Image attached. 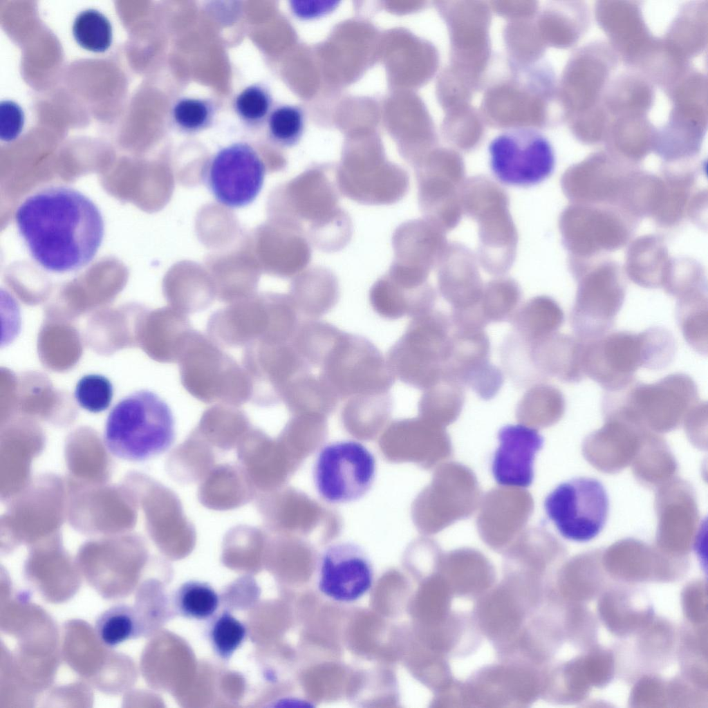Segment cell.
<instances>
[{"mask_svg": "<svg viewBox=\"0 0 708 708\" xmlns=\"http://www.w3.org/2000/svg\"><path fill=\"white\" fill-rule=\"evenodd\" d=\"M15 220L32 259L54 273L75 272L95 259L104 239L100 210L68 186L46 187L27 197Z\"/></svg>", "mask_w": 708, "mask_h": 708, "instance_id": "6da1fadb", "label": "cell"}, {"mask_svg": "<svg viewBox=\"0 0 708 708\" xmlns=\"http://www.w3.org/2000/svg\"><path fill=\"white\" fill-rule=\"evenodd\" d=\"M175 438L173 413L167 402L148 390L120 399L106 418L104 442L115 457L142 462L165 452Z\"/></svg>", "mask_w": 708, "mask_h": 708, "instance_id": "7a4b0ae2", "label": "cell"}, {"mask_svg": "<svg viewBox=\"0 0 708 708\" xmlns=\"http://www.w3.org/2000/svg\"><path fill=\"white\" fill-rule=\"evenodd\" d=\"M460 201L463 214L478 226V263L492 275H504L512 267L518 245L508 194L491 178L477 175L465 180Z\"/></svg>", "mask_w": 708, "mask_h": 708, "instance_id": "3957f363", "label": "cell"}, {"mask_svg": "<svg viewBox=\"0 0 708 708\" xmlns=\"http://www.w3.org/2000/svg\"><path fill=\"white\" fill-rule=\"evenodd\" d=\"M178 362L183 386L200 401L239 407L251 400L245 369L209 335L194 330Z\"/></svg>", "mask_w": 708, "mask_h": 708, "instance_id": "277c9868", "label": "cell"}, {"mask_svg": "<svg viewBox=\"0 0 708 708\" xmlns=\"http://www.w3.org/2000/svg\"><path fill=\"white\" fill-rule=\"evenodd\" d=\"M451 330L449 316L442 311L413 317L386 354L395 378L422 391L435 384L443 375Z\"/></svg>", "mask_w": 708, "mask_h": 708, "instance_id": "5b68a950", "label": "cell"}, {"mask_svg": "<svg viewBox=\"0 0 708 708\" xmlns=\"http://www.w3.org/2000/svg\"><path fill=\"white\" fill-rule=\"evenodd\" d=\"M319 376L339 401L390 391L395 376L386 358L367 338L341 331L326 353Z\"/></svg>", "mask_w": 708, "mask_h": 708, "instance_id": "8992f818", "label": "cell"}, {"mask_svg": "<svg viewBox=\"0 0 708 708\" xmlns=\"http://www.w3.org/2000/svg\"><path fill=\"white\" fill-rule=\"evenodd\" d=\"M298 322L292 301L281 296L266 304H240L221 309L211 316L207 330L221 346L246 347L259 340L288 337Z\"/></svg>", "mask_w": 708, "mask_h": 708, "instance_id": "52a82bcc", "label": "cell"}, {"mask_svg": "<svg viewBox=\"0 0 708 708\" xmlns=\"http://www.w3.org/2000/svg\"><path fill=\"white\" fill-rule=\"evenodd\" d=\"M376 460L362 442L354 440L330 442L322 447L313 469L319 496L330 504H344L362 499L375 478Z\"/></svg>", "mask_w": 708, "mask_h": 708, "instance_id": "ba28073f", "label": "cell"}, {"mask_svg": "<svg viewBox=\"0 0 708 708\" xmlns=\"http://www.w3.org/2000/svg\"><path fill=\"white\" fill-rule=\"evenodd\" d=\"M490 166L495 178L510 186L538 185L553 172L555 157L548 138L527 127L507 129L496 136L488 147Z\"/></svg>", "mask_w": 708, "mask_h": 708, "instance_id": "9c48e42d", "label": "cell"}, {"mask_svg": "<svg viewBox=\"0 0 708 708\" xmlns=\"http://www.w3.org/2000/svg\"><path fill=\"white\" fill-rule=\"evenodd\" d=\"M544 509L563 538L586 542L604 528L609 501L599 480L577 477L560 483L550 492L545 499Z\"/></svg>", "mask_w": 708, "mask_h": 708, "instance_id": "30bf717a", "label": "cell"}, {"mask_svg": "<svg viewBox=\"0 0 708 708\" xmlns=\"http://www.w3.org/2000/svg\"><path fill=\"white\" fill-rule=\"evenodd\" d=\"M266 167L256 150L236 142L218 151L208 162L204 180L214 198L228 208L251 204L261 192Z\"/></svg>", "mask_w": 708, "mask_h": 708, "instance_id": "8fae6325", "label": "cell"}, {"mask_svg": "<svg viewBox=\"0 0 708 708\" xmlns=\"http://www.w3.org/2000/svg\"><path fill=\"white\" fill-rule=\"evenodd\" d=\"M416 176L424 218L445 232L454 229L463 214L460 190L466 178L460 158L449 154L437 157L419 165Z\"/></svg>", "mask_w": 708, "mask_h": 708, "instance_id": "7c38bea8", "label": "cell"}, {"mask_svg": "<svg viewBox=\"0 0 708 708\" xmlns=\"http://www.w3.org/2000/svg\"><path fill=\"white\" fill-rule=\"evenodd\" d=\"M581 363L584 376L606 392L625 389L635 381V373L642 367L640 333L608 332L584 340Z\"/></svg>", "mask_w": 708, "mask_h": 708, "instance_id": "4fadbf2b", "label": "cell"}, {"mask_svg": "<svg viewBox=\"0 0 708 708\" xmlns=\"http://www.w3.org/2000/svg\"><path fill=\"white\" fill-rule=\"evenodd\" d=\"M445 233L425 218L402 223L393 236L394 260L389 272L412 286L428 283L447 246Z\"/></svg>", "mask_w": 708, "mask_h": 708, "instance_id": "5bb4252c", "label": "cell"}, {"mask_svg": "<svg viewBox=\"0 0 708 708\" xmlns=\"http://www.w3.org/2000/svg\"><path fill=\"white\" fill-rule=\"evenodd\" d=\"M371 559L360 545L340 541L328 546L319 559L317 584L329 599L349 603L362 597L373 582Z\"/></svg>", "mask_w": 708, "mask_h": 708, "instance_id": "9a60e30c", "label": "cell"}, {"mask_svg": "<svg viewBox=\"0 0 708 708\" xmlns=\"http://www.w3.org/2000/svg\"><path fill=\"white\" fill-rule=\"evenodd\" d=\"M624 297V287L615 272L581 278L570 316L575 336L590 340L610 332Z\"/></svg>", "mask_w": 708, "mask_h": 708, "instance_id": "2e32d148", "label": "cell"}, {"mask_svg": "<svg viewBox=\"0 0 708 708\" xmlns=\"http://www.w3.org/2000/svg\"><path fill=\"white\" fill-rule=\"evenodd\" d=\"M604 402L625 411L675 418L699 401L696 383L688 375L676 373L653 383L634 381L625 389L606 392Z\"/></svg>", "mask_w": 708, "mask_h": 708, "instance_id": "e0dca14e", "label": "cell"}, {"mask_svg": "<svg viewBox=\"0 0 708 708\" xmlns=\"http://www.w3.org/2000/svg\"><path fill=\"white\" fill-rule=\"evenodd\" d=\"M499 446L492 472L503 486L528 487L534 478L533 463L544 440L539 431L524 424L507 425L498 432Z\"/></svg>", "mask_w": 708, "mask_h": 708, "instance_id": "ac0fdd59", "label": "cell"}, {"mask_svg": "<svg viewBox=\"0 0 708 708\" xmlns=\"http://www.w3.org/2000/svg\"><path fill=\"white\" fill-rule=\"evenodd\" d=\"M236 450L239 464L258 492L279 488L293 467L292 456L283 444L254 426Z\"/></svg>", "mask_w": 708, "mask_h": 708, "instance_id": "d6986e66", "label": "cell"}, {"mask_svg": "<svg viewBox=\"0 0 708 708\" xmlns=\"http://www.w3.org/2000/svg\"><path fill=\"white\" fill-rule=\"evenodd\" d=\"M438 289L452 310L479 305L484 287L476 256L466 245L448 243L437 266Z\"/></svg>", "mask_w": 708, "mask_h": 708, "instance_id": "ffe728a7", "label": "cell"}, {"mask_svg": "<svg viewBox=\"0 0 708 708\" xmlns=\"http://www.w3.org/2000/svg\"><path fill=\"white\" fill-rule=\"evenodd\" d=\"M522 341L539 382L555 378L563 382L575 383L585 378L581 364L583 339L557 332L538 342Z\"/></svg>", "mask_w": 708, "mask_h": 708, "instance_id": "44dd1931", "label": "cell"}, {"mask_svg": "<svg viewBox=\"0 0 708 708\" xmlns=\"http://www.w3.org/2000/svg\"><path fill=\"white\" fill-rule=\"evenodd\" d=\"M257 493L239 463H225L215 465L200 482L197 497L206 508L227 511L249 503Z\"/></svg>", "mask_w": 708, "mask_h": 708, "instance_id": "7402d4cb", "label": "cell"}, {"mask_svg": "<svg viewBox=\"0 0 708 708\" xmlns=\"http://www.w3.org/2000/svg\"><path fill=\"white\" fill-rule=\"evenodd\" d=\"M153 533L161 547L171 555L187 553L194 546L196 530L185 515L178 496L164 486L155 494Z\"/></svg>", "mask_w": 708, "mask_h": 708, "instance_id": "603a6c76", "label": "cell"}, {"mask_svg": "<svg viewBox=\"0 0 708 708\" xmlns=\"http://www.w3.org/2000/svg\"><path fill=\"white\" fill-rule=\"evenodd\" d=\"M436 301V291L429 283L417 289H406L386 274L374 283L369 291L373 310L380 317L389 320L425 314L434 309Z\"/></svg>", "mask_w": 708, "mask_h": 708, "instance_id": "cb8c5ba5", "label": "cell"}, {"mask_svg": "<svg viewBox=\"0 0 708 708\" xmlns=\"http://www.w3.org/2000/svg\"><path fill=\"white\" fill-rule=\"evenodd\" d=\"M490 342L484 329L452 328L443 374L467 386L490 363Z\"/></svg>", "mask_w": 708, "mask_h": 708, "instance_id": "d4e9b609", "label": "cell"}, {"mask_svg": "<svg viewBox=\"0 0 708 708\" xmlns=\"http://www.w3.org/2000/svg\"><path fill=\"white\" fill-rule=\"evenodd\" d=\"M215 465L214 447L194 428L171 450L166 461V469L176 483L193 484L200 483Z\"/></svg>", "mask_w": 708, "mask_h": 708, "instance_id": "484cf974", "label": "cell"}, {"mask_svg": "<svg viewBox=\"0 0 708 708\" xmlns=\"http://www.w3.org/2000/svg\"><path fill=\"white\" fill-rule=\"evenodd\" d=\"M339 295L336 276L324 268L307 270L295 283L291 298L299 314L316 319L328 313Z\"/></svg>", "mask_w": 708, "mask_h": 708, "instance_id": "4316f807", "label": "cell"}, {"mask_svg": "<svg viewBox=\"0 0 708 708\" xmlns=\"http://www.w3.org/2000/svg\"><path fill=\"white\" fill-rule=\"evenodd\" d=\"M510 321L512 333L526 342L534 343L557 333L564 314L554 299L539 295L519 307Z\"/></svg>", "mask_w": 708, "mask_h": 708, "instance_id": "83f0119b", "label": "cell"}, {"mask_svg": "<svg viewBox=\"0 0 708 708\" xmlns=\"http://www.w3.org/2000/svg\"><path fill=\"white\" fill-rule=\"evenodd\" d=\"M252 427L238 407L216 404L203 412L195 428L214 448L230 451L237 447Z\"/></svg>", "mask_w": 708, "mask_h": 708, "instance_id": "f1b7e54d", "label": "cell"}, {"mask_svg": "<svg viewBox=\"0 0 708 708\" xmlns=\"http://www.w3.org/2000/svg\"><path fill=\"white\" fill-rule=\"evenodd\" d=\"M282 402L292 415L315 413L325 416L335 410L339 401L319 373L308 371L289 383Z\"/></svg>", "mask_w": 708, "mask_h": 708, "instance_id": "f546056e", "label": "cell"}, {"mask_svg": "<svg viewBox=\"0 0 708 708\" xmlns=\"http://www.w3.org/2000/svg\"><path fill=\"white\" fill-rule=\"evenodd\" d=\"M345 401L342 420L345 426L355 432L378 429L389 418L393 408L390 391L357 395Z\"/></svg>", "mask_w": 708, "mask_h": 708, "instance_id": "4dcf8cb0", "label": "cell"}, {"mask_svg": "<svg viewBox=\"0 0 708 708\" xmlns=\"http://www.w3.org/2000/svg\"><path fill=\"white\" fill-rule=\"evenodd\" d=\"M465 387L445 374L423 391L418 402L420 414L430 420L449 422L460 414L465 400Z\"/></svg>", "mask_w": 708, "mask_h": 708, "instance_id": "1f68e13d", "label": "cell"}, {"mask_svg": "<svg viewBox=\"0 0 708 708\" xmlns=\"http://www.w3.org/2000/svg\"><path fill=\"white\" fill-rule=\"evenodd\" d=\"M565 398L556 386L544 382L530 386L516 407V416L525 423L546 424L558 419L565 409Z\"/></svg>", "mask_w": 708, "mask_h": 708, "instance_id": "d6a6232c", "label": "cell"}, {"mask_svg": "<svg viewBox=\"0 0 708 708\" xmlns=\"http://www.w3.org/2000/svg\"><path fill=\"white\" fill-rule=\"evenodd\" d=\"M707 292L678 299L676 317L687 343L701 355L707 354L708 312Z\"/></svg>", "mask_w": 708, "mask_h": 708, "instance_id": "836d02e7", "label": "cell"}, {"mask_svg": "<svg viewBox=\"0 0 708 708\" xmlns=\"http://www.w3.org/2000/svg\"><path fill=\"white\" fill-rule=\"evenodd\" d=\"M341 331L328 322L305 319L300 322L292 344L312 369L319 368Z\"/></svg>", "mask_w": 708, "mask_h": 708, "instance_id": "e575fe53", "label": "cell"}, {"mask_svg": "<svg viewBox=\"0 0 708 708\" xmlns=\"http://www.w3.org/2000/svg\"><path fill=\"white\" fill-rule=\"evenodd\" d=\"M521 297L519 283L514 279L501 276L484 284L479 308L488 324L510 321Z\"/></svg>", "mask_w": 708, "mask_h": 708, "instance_id": "d590c367", "label": "cell"}, {"mask_svg": "<svg viewBox=\"0 0 708 708\" xmlns=\"http://www.w3.org/2000/svg\"><path fill=\"white\" fill-rule=\"evenodd\" d=\"M95 629L100 641L115 646L139 635L140 627L133 608L126 604L115 605L100 614Z\"/></svg>", "mask_w": 708, "mask_h": 708, "instance_id": "8d00e7d4", "label": "cell"}, {"mask_svg": "<svg viewBox=\"0 0 708 708\" xmlns=\"http://www.w3.org/2000/svg\"><path fill=\"white\" fill-rule=\"evenodd\" d=\"M72 31L79 46L89 51L104 52L111 44L110 21L105 15L95 9L80 12L73 21Z\"/></svg>", "mask_w": 708, "mask_h": 708, "instance_id": "74e56055", "label": "cell"}, {"mask_svg": "<svg viewBox=\"0 0 708 708\" xmlns=\"http://www.w3.org/2000/svg\"><path fill=\"white\" fill-rule=\"evenodd\" d=\"M176 604L185 616L195 620L212 617L218 609L219 597L214 589L206 583L189 581L178 591Z\"/></svg>", "mask_w": 708, "mask_h": 708, "instance_id": "f35d334b", "label": "cell"}, {"mask_svg": "<svg viewBox=\"0 0 708 708\" xmlns=\"http://www.w3.org/2000/svg\"><path fill=\"white\" fill-rule=\"evenodd\" d=\"M642 367L662 370L673 360L677 350L672 333L661 326L650 327L640 332Z\"/></svg>", "mask_w": 708, "mask_h": 708, "instance_id": "ab89813d", "label": "cell"}, {"mask_svg": "<svg viewBox=\"0 0 708 708\" xmlns=\"http://www.w3.org/2000/svg\"><path fill=\"white\" fill-rule=\"evenodd\" d=\"M269 536L266 529L259 527L245 524L234 526L224 536L225 557L228 559L252 557L266 546Z\"/></svg>", "mask_w": 708, "mask_h": 708, "instance_id": "60d3db41", "label": "cell"}, {"mask_svg": "<svg viewBox=\"0 0 708 708\" xmlns=\"http://www.w3.org/2000/svg\"><path fill=\"white\" fill-rule=\"evenodd\" d=\"M113 396V386L106 376L91 373L82 376L77 382L74 398L78 405L93 413L107 409Z\"/></svg>", "mask_w": 708, "mask_h": 708, "instance_id": "b9f144b4", "label": "cell"}, {"mask_svg": "<svg viewBox=\"0 0 708 708\" xmlns=\"http://www.w3.org/2000/svg\"><path fill=\"white\" fill-rule=\"evenodd\" d=\"M245 625L228 611L214 620L209 631L212 647L221 658H229L241 645L246 636Z\"/></svg>", "mask_w": 708, "mask_h": 708, "instance_id": "7bdbcfd3", "label": "cell"}, {"mask_svg": "<svg viewBox=\"0 0 708 708\" xmlns=\"http://www.w3.org/2000/svg\"><path fill=\"white\" fill-rule=\"evenodd\" d=\"M303 127V114L292 106H279L269 117L270 135L275 142L283 145L295 144L301 136Z\"/></svg>", "mask_w": 708, "mask_h": 708, "instance_id": "ee69618b", "label": "cell"}, {"mask_svg": "<svg viewBox=\"0 0 708 708\" xmlns=\"http://www.w3.org/2000/svg\"><path fill=\"white\" fill-rule=\"evenodd\" d=\"M271 98L267 91L257 85L243 89L236 97L234 107L239 116L250 123L261 122L267 115Z\"/></svg>", "mask_w": 708, "mask_h": 708, "instance_id": "f6af8a7d", "label": "cell"}, {"mask_svg": "<svg viewBox=\"0 0 708 708\" xmlns=\"http://www.w3.org/2000/svg\"><path fill=\"white\" fill-rule=\"evenodd\" d=\"M208 104L200 99L186 97L178 101L172 109L176 124L187 131H196L205 127L211 118Z\"/></svg>", "mask_w": 708, "mask_h": 708, "instance_id": "bcb514c9", "label": "cell"}, {"mask_svg": "<svg viewBox=\"0 0 708 708\" xmlns=\"http://www.w3.org/2000/svg\"><path fill=\"white\" fill-rule=\"evenodd\" d=\"M24 124V115L20 107L13 102L5 101L0 106V138L4 141L15 139Z\"/></svg>", "mask_w": 708, "mask_h": 708, "instance_id": "7dc6e473", "label": "cell"}, {"mask_svg": "<svg viewBox=\"0 0 708 708\" xmlns=\"http://www.w3.org/2000/svg\"><path fill=\"white\" fill-rule=\"evenodd\" d=\"M335 6L331 1H292L293 12L300 17L311 18L329 11Z\"/></svg>", "mask_w": 708, "mask_h": 708, "instance_id": "c3c4849f", "label": "cell"}]
</instances>
